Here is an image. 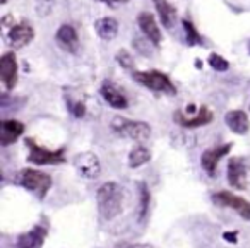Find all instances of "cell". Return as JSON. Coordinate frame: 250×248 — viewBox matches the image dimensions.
I'll return each mask as SVG.
<instances>
[{"mask_svg":"<svg viewBox=\"0 0 250 248\" xmlns=\"http://www.w3.org/2000/svg\"><path fill=\"white\" fill-rule=\"evenodd\" d=\"M213 202L219 207H228L232 211H235L240 217H243L245 221H250V202L245 198L238 197V195H233L232 192H216L213 194Z\"/></svg>","mask_w":250,"mask_h":248,"instance_id":"7","label":"cell"},{"mask_svg":"<svg viewBox=\"0 0 250 248\" xmlns=\"http://www.w3.org/2000/svg\"><path fill=\"white\" fill-rule=\"evenodd\" d=\"M51 176L38 169H22L19 173V185L28 192L34 194L38 198H45L51 188Z\"/></svg>","mask_w":250,"mask_h":248,"instance_id":"2","label":"cell"},{"mask_svg":"<svg viewBox=\"0 0 250 248\" xmlns=\"http://www.w3.org/2000/svg\"><path fill=\"white\" fill-rule=\"evenodd\" d=\"M69 108H70V112H72V115L76 116V118H83V116L86 115V108H84L83 103H70Z\"/></svg>","mask_w":250,"mask_h":248,"instance_id":"26","label":"cell"},{"mask_svg":"<svg viewBox=\"0 0 250 248\" xmlns=\"http://www.w3.org/2000/svg\"><path fill=\"white\" fill-rule=\"evenodd\" d=\"M154 7L160 16V21L168 31H173L175 24H177V9L173 7L170 0H152Z\"/></svg>","mask_w":250,"mask_h":248,"instance_id":"19","label":"cell"},{"mask_svg":"<svg viewBox=\"0 0 250 248\" xmlns=\"http://www.w3.org/2000/svg\"><path fill=\"white\" fill-rule=\"evenodd\" d=\"M139 192H141V205H139V221H144L149 212V204H151V194H149L148 187L144 182L139 183Z\"/></svg>","mask_w":250,"mask_h":248,"instance_id":"22","label":"cell"},{"mask_svg":"<svg viewBox=\"0 0 250 248\" xmlns=\"http://www.w3.org/2000/svg\"><path fill=\"white\" fill-rule=\"evenodd\" d=\"M207 64L211 65V68H214L216 72H226L230 68V64L226 58H223L221 55L217 53H211L209 58H207Z\"/></svg>","mask_w":250,"mask_h":248,"instance_id":"24","label":"cell"},{"mask_svg":"<svg viewBox=\"0 0 250 248\" xmlns=\"http://www.w3.org/2000/svg\"><path fill=\"white\" fill-rule=\"evenodd\" d=\"M249 53H250V41H249Z\"/></svg>","mask_w":250,"mask_h":248,"instance_id":"31","label":"cell"},{"mask_svg":"<svg viewBox=\"0 0 250 248\" xmlns=\"http://www.w3.org/2000/svg\"><path fill=\"white\" fill-rule=\"evenodd\" d=\"M137 24H139V28H141V31L144 33V36L148 38L154 47H160L161 45V31H160V28H158V24H156L152 14H149V12H142V14H139Z\"/></svg>","mask_w":250,"mask_h":248,"instance_id":"14","label":"cell"},{"mask_svg":"<svg viewBox=\"0 0 250 248\" xmlns=\"http://www.w3.org/2000/svg\"><path fill=\"white\" fill-rule=\"evenodd\" d=\"M223 240L228 243H236L238 241V231H225L223 233Z\"/></svg>","mask_w":250,"mask_h":248,"instance_id":"28","label":"cell"},{"mask_svg":"<svg viewBox=\"0 0 250 248\" xmlns=\"http://www.w3.org/2000/svg\"><path fill=\"white\" fill-rule=\"evenodd\" d=\"M26 146L29 148L28 161L33 165H60L66 161V149L60 148L57 151H50V149L38 146L34 139H26Z\"/></svg>","mask_w":250,"mask_h":248,"instance_id":"5","label":"cell"},{"mask_svg":"<svg viewBox=\"0 0 250 248\" xmlns=\"http://www.w3.org/2000/svg\"><path fill=\"white\" fill-rule=\"evenodd\" d=\"M117 62H118L123 68H132V65H134V58L125 50H120L118 53H117Z\"/></svg>","mask_w":250,"mask_h":248,"instance_id":"25","label":"cell"},{"mask_svg":"<svg viewBox=\"0 0 250 248\" xmlns=\"http://www.w3.org/2000/svg\"><path fill=\"white\" fill-rule=\"evenodd\" d=\"M51 5H53V0H36L38 14H48Z\"/></svg>","mask_w":250,"mask_h":248,"instance_id":"27","label":"cell"},{"mask_svg":"<svg viewBox=\"0 0 250 248\" xmlns=\"http://www.w3.org/2000/svg\"><path fill=\"white\" fill-rule=\"evenodd\" d=\"M151 161V151L144 146H135L131 152H129V166L131 168H139V166L146 165Z\"/></svg>","mask_w":250,"mask_h":248,"instance_id":"21","label":"cell"},{"mask_svg":"<svg viewBox=\"0 0 250 248\" xmlns=\"http://www.w3.org/2000/svg\"><path fill=\"white\" fill-rule=\"evenodd\" d=\"M5 36V43L9 45L14 50H19V48H24L26 45H29L34 38V29L31 28L28 21H21L17 24H12L9 29L4 31Z\"/></svg>","mask_w":250,"mask_h":248,"instance_id":"6","label":"cell"},{"mask_svg":"<svg viewBox=\"0 0 250 248\" xmlns=\"http://www.w3.org/2000/svg\"><path fill=\"white\" fill-rule=\"evenodd\" d=\"M22 133H24V123L17 122V120H2V123H0V144H14Z\"/></svg>","mask_w":250,"mask_h":248,"instance_id":"15","label":"cell"},{"mask_svg":"<svg viewBox=\"0 0 250 248\" xmlns=\"http://www.w3.org/2000/svg\"><path fill=\"white\" fill-rule=\"evenodd\" d=\"M226 175H228V183L233 188H236V190H245L247 188V163L243 158L235 156V158L230 159Z\"/></svg>","mask_w":250,"mask_h":248,"instance_id":"10","label":"cell"},{"mask_svg":"<svg viewBox=\"0 0 250 248\" xmlns=\"http://www.w3.org/2000/svg\"><path fill=\"white\" fill-rule=\"evenodd\" d=\"M98 2H103V4H108V5H113V4H123V2H129V0H98Z\"/></svg>","mask_w":250,"mask_h":248,"instance_id":"29","label":"cell"},{"mask_svg":"<svg viewBox=\"0 0 250 248\" xmlns=\"http://www.w3.org/2000/svg\"><path fill=\"white\" fill-rule=\"evenodd\" d=\"M0 4H2V5H5V4H7V0H0Z\"/></svg>","mask_w":250,"mask_h":248,"instance_id":"30","label":"cell"},{"mask_svg":"<svg viewBox=\"0 0 250 248\" xmlns=\"http://www.w3.org/2000/svg\"><path fill=\"white\" fill-rule=\"evenodd\" d=\"M225 122L232 132L238 133V135H245L250 129L249 115L242 110H232L225 115Z\"/></svg>","mask_w":250,"mask_h":248,"instance_id":"18","label":"cell"},{"mask_svg":"<svg viewBox=\"0 0 250 248\" xmlns=\"http://www.w3.org/2000/svg\"><path fill=\"white\" fill-rule=\"evenodd\" d=\"M55 41L57 45L67 53H77L79 51V36L74 26L62 24L55 33Z\"/></svg>","mask_w":250,"mask_h":248,"instance_id":"11","label":"cell"},{"mask_svg":"<svg viewBox=\"0 0 250 248\" xmlns=\"http://www.w3.org/2000/svg\"><path fill=\"white\" fill-rule=\"evenodd\" d=\"M95 31L101 40L110 41L118 34V21L115 17H101L95 22Z\"/></svg>","mask_w":250,"mask_h":248,"instance_id":"20","label":"cell"},{"mask_svg":"<svg viewBox=\"0 0 250 248\" xmlns=\"http://www.w3.org/2000/svg\"><path fill=\"white\" fill-rule=\"evenodd\" d=\"M0 79L7 91H12L17 84V60L14 51H7L0 57Z\"/></svg>","mask_w":250,"mask_h":248,"instance_id":"9","label":"cell"},{"mask_svg":"<svg viewBox=\"0 0 250 248\" xmlns=\"http://www.w3.org/2000/svg\"><path fill=\"white\" fill-rule=\"evenodd\" d=\"M175 122L183 127V129H197V127H204L213 122V112L207 106H200L199 112L194 116H187L185 113L177 112L175 113Z\"/></svg>","mask_w":250,"mask_h":248,"instance_id":"12","label":"cell"},{"mask_svg":"<svg viewBox=\"0 0 250 248\" xmlns=\"http://www.w3.org/2000/svg\"><path fill=\"white\" fill-rule=\"evenodd\" d=\"M232 149V144H225V146H216V148H211L207 151L202 152V158H200V165H202L204 171L209 176L216 175V168L217 163L221 161V158H225L226 154Z\"/></svg>","mask_w":250,"mask_h":248,"instance_id":"13","label":"cell"},{"mask_svg":"<svg viewBox=\"0 0 250 248\" xmlns=\"http://www.w3.org/2000/svg\"><path fill=\"white\" fill-rule=\"evenodd\" d=\"M47 238V228L34 226L28 233H22L16 241V248H41Z\"/></svg>","mask_w":250,"mask_h":248,"instance_id":"16","label":"cell"},{"mask_svg":"<svg viewBox=\"0 0 250 248\" xmlns=\"http://www.w3.org/2000/svg\"><path fill=\"white\" fill-rule=\"evenodd\" d=\"M123 198L125 192L117 182H106L96 192V204L101 219L112 221L120 216L123 211Z\"/></svg>","mask_w":250,"mask_h":248,"instance_id":"1","label":"cell"},{"mask_svg":"<svg viewBox=\"0 0 250 248\" xmlns=\"http://www.w3.org/2000/svg\"><path fill=\"white\" fill-rule=\"evenodd\" d=\"M182 26H183V31H185V38H187V43H189L190 47L202 43V40H200V34L197 33V29L194 28L192 22L187 21V19H182Z\"/></svg>","mask_w":250,"mask_h":248,"instance_id":"23","label":"cell"},{"mask_svg":"<svg viewBox=\"0 0 250 248\" xmlns=\"http://www.w3.org/2000/svg\"><path fill=\"white\" fill-rule=\"evenodd\" d=\"M101 96L105 98L106 103L115 110H125L129 106V101L125 98V94H122V91L115 86L113 83H103L101 86Z\"/></svg>","mask_w":250,"mask_h":248,"instance_id":"17","label":"cell"},{"mask_svg":"<svg viewBox=\"0 0 250 248\" xmlns=\"http://www.w3.org/2000/svg\"><path fill=\"white\" fill-rule=\"evenodd\" d=\"M134 81L142 84L144 87L156 93H167V94H175V89L171 79L167 74L160 72V70H144V72H134Z\"/></svg>","mask_w":250,"mask_h":248,"instance_id":"4","label":"cell"},{"mask_svg":"<svg viewBox=\"0 0 250 248\" xmlns=\"http://www.w3.org/2000/svg\"><path fill=\"white\" fill-rule=\"evenodd\" d=\"M112 130L118 133V135L135 140V142H146L151 137V127L146 122L129 120L123 118V116H115L112 120Z\"/></svg>","mask_w":250,"mask_h":248,"instance_id":"3","label":"cell"},{"mask_svg":"<svg viewBox=\"0 0 250 248\" xmlns=\"http://www.w3.org/2000/svg\"><path fill=\"white\" fill-rule=\"evenodd\" d=\"M74 166H76L77 173L81 176H84V178H87V180H95L101 173L100 159L93 152H81V154H77L74 158Z\"/></svg>","mask_w":250,"mask_h":248,"instance_id":"8","label":"cell"}]
</instances>
